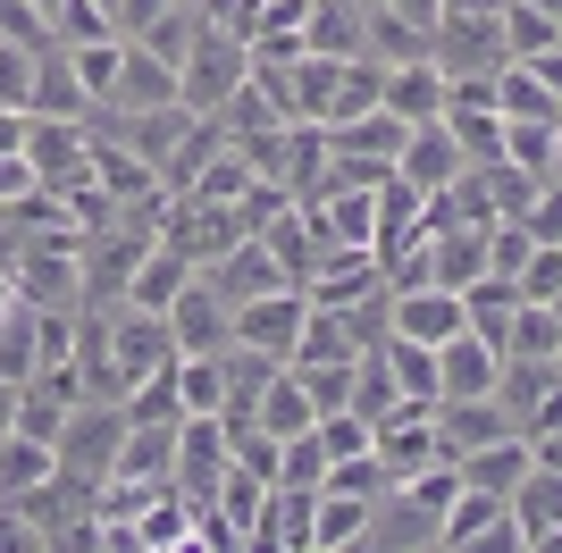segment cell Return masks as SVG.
Returning <instances> with one entry per match:
<instances>
[{"label":"cell","mask_w":562,"mask_h":553,"mask_svg":"<svg viewBox=\"0 0 562 553\" xmlns=\"http://www.w3.org/2000/svg\"><path fill=\"white\" fill-rule=\"evenodd\" d=\"M244 76H252V43L202 18L193 43H186V59H177V101H186L193 117H218L235 92H244Z\"/></svg>","instance_id":"7a4b0ae2"},{"label":"cell","mask_w":562,"mask_h":553,"mask_svg":"<svg viewBox=\"0 0 562 553\" xmlns=\"http://www.w3.org/2000/svg\"><path fill=\"white\" fill-rule=\"evenodd\" d=\"M504 511H513V545L554 553V545H562V470L529 461V478H520L513 495H504Z\"/></svg>","instance_id":"ba28073f"},{"label":"cell","mask_w":562,"mask_h":553,"mask_svg":"<svg viewBox=\"0 0 562 553\" xmlns=\"http://www.w3.org/2000/svg\"><path fill=\"white\" fill-rule=\"evenodd\" d=\"M160 101H177V59L151 43H126V59H117V92L101 101V110H160Z\"/></svg>","instance_id":"9a60e30c"},{"label":"cell","mask_w":562,"mask_h":553,"mask_svg":"<svg viewBox=\"0 0 562 553\" xmlns=\"http://www.w3.org/2000/svg\"><path fill=\"white\" fill-rule=\"evenodd\" d=\"M462 461V486H487V495H513L520 478H529V437H495V444H479V453H453Z\"/></svg>","instance_id":"7402d4cb"},{"label":"cell","mask_w":562,"mask_h":553,"mask_svg":"<svg viewBox=\"0 0 562 553\" xmlns=\"http://www.w3.org/2000/svg\"><path fill=\"white\" fill-rule=\"evenodd\" d=\"M311 504H319V486L278 478L269 495H260V511H252V529H244V545H252V553H311Z\"/></svg>","instance_id":"8992f818"},{"label":"cell","mask_w":562,"mask_h":553,"mask_svg":"<svg viewBox=\"0 0 562 553\" xmlns=\"http://www.w3.org/2000/svg\"><path fill=\"white\" fill-rule=\"evenodd\" d=\"M554 345H562V311L554 302H520L513 319H504V361H554Z\"/></svg>","instance_id":"cb8c5ba5"},{"label":"cell","mask_w":562,"mask_h":553,"mask_svg":"<svg viewBox=\"0 0 562 553\" xmlns=\"http://www.w3.org/2000/svg\"><path fill=\"white\" fill-rule=\"evenodd\" d=\"M68 59H76V84H85V101H110L117 92V59H126V34H93V43H68Z\"/></svg>","instance_id":"4316f807"},{"label":"cell","mask_w":562,"mask_h":553,"mask_svg":"<svg viewBox=\"0 0 562 553\" xmlns=\"http://www.w3.org/2000/svg\"><path fill=\"white\" fill-rule=\"evenodd\" d=\"M160 319H168V345H177V352H227L235 345V319H227V302H218L211 276H193Z\"/></svg>","instance_id":"30bf717a"},{"label":"cell","mask_w":562,"mask_h":553,"mask_svg":"<svg viewBox=\"0 0 562 553\" xmlns=\"http://www.w3.org/2000/svg\"><path fill=\"white\" fill-rule=\"evenodd\" d=\"M487 101H495L504 117H554V126H562V92L546 84L529 59H504V68H495V84H487Z\"/></svg>","instance_id":"ffe728a7"},{"label":"cell","mask_w":562,"mask_h":553,"mask_svg":"<svg viewBox=\"0 0 562 553\" xmlns=\"http://www.w3.org/2000/svg\"><path fill=\"white\" fill-rule=\"evenodd\" d=\"M529 68H538V76H546V84H554V92H562V43H554V50H538V59H529Z\"/></svg>","instance_id":"d590c367"},{"label":"cell","mask_w":562,"mask_h":553,"mask_svg":"<svg viewBox=\"0 0 562 553\" xmlns=\"http://www.w3.org/2000/svg\"><path fill=\"white\" fill-rule=\"evenodd\" d=\"M446 68L437 59H395L386 68V84H378V110L403 117V126H428V117H446Z\"/></svg>","instance_id":"7c38bea8"},{"label":"cell","mask_w":562,"mask_h":553,"mask_svg":"<svg viewBox=\"0 0 562 553\" xmlns=\"http://www.w3.org/2000/svg\"><path fill=\"white\" fill-rule=\"evenodd\" d=\"M168 9H177V0H110V25L126 34V43H135V34H151Z\"/></svg>","instance_id":"d6a6232c"},{"label":"cell","mask_w":562,"mask_h":553,"mask_svg":"<svg viewBox=\"0 0 562 553\" xmlns=\"http://www.w3.org/2000/svg\"><path fill=\"white\" fill-rule=\"evenodd\" d=\"M386 369H395L403 403H437V352H428V345H412V336L386 327Z\"/></svg>","instance_id":"83f0119b"},{"label":"cell","mask_w":562,"mask_h":553,"mask_svg":"<svg viewBox=\"0 0 562 553\" xmlns=\"http://www.w3.org/2000/svg\"><path fill=\"white\" fill-rule=\"evenodd\" d=\"M479 545H513V511L487 486H462L446 504V520H437V553H479Z\"/></svg>","instance_id":"8fae6325"},{"label":"cell","mask_w":562,"mask_h":553,"mask_svg":"<svg viewBox=\"0 0 562 553\" xmlns=\"http://www.w3.org/2000/svg\"><path fill=\"white\" fill-rule=\"evenodd\" d=\"M135 553H193V495L151 486L135 504Z\"/></svg>","instance_id":"e0dca14e"},{"label":"cell","mask_w":562,"mask_h":553,"mask_svg":"<svg viewBox=\"0 0 562 553\" xmlns=\"http://www.w3.org/2000/svg\"><path fill=\"white\" fill-rule=\"evenodd\" d=\"M101 9H110V0H101Z\"/></svg>","instance_id":"f35d334b"},{"label":"cell","mask_w":562,"mask_h":553,"mask_svg":"<svg viewBox=\"0 0 562 553\" xmlns=\"http://www.w3.org/2000/svg\"><path fill=\"white\" fill-rule=\"evenodd\" d=\"M546 184H562V143H554V160H546Z\"/></svg>","instance_id":"8d00e7d4"},{"label":"cell","mask_w":562,"mask_h":553,"mask_svg":"<svg viewBox=\"0 0 562 553\" xmlns=\"http://www.w3.org/2000/svg\"><path fill=\"white\" fill-rule=\"evenodd\" d=\"M462 143L446 135V117H428V126H412V135H403V151H395V177L412 184V193H437V184H453L462 177Z\"/></svg>","instance_id":"5bb4252c"},{"label":"cell","mask_w":562,"mask_h":553,"mask_svg":"<svg viewBox=\"0 0 562 553\" xmlns=\"http://www.w3.org/2000/svg\"><path fill=\"white\" fill-rule=\"evenodd\" d=\"M361 545H370V553H437V511H428L420 495L395 478V486L370 504V529H361Z\"/></svg>","instance_id":"52a82bcc"},{"label":"cell","mask_w":562,"mask_h":553,"mask_svg":"<svg viewBox=\"0 0 562 553\" xmlns=\"http://www.w3.org/2000/svg\"><path fill=\"white\" fill-rule=\"evenodd\" d=\"M562 43V18H546V9H529V0H504V50L513 59H538V50Z\"/></svg>","instance_id":"f546056e"},{"label":"cell","mask_w":562,"mask_h":553,"mask_svg":"<svg viewBox=\"0 0 562 553\" xmlns=\"http://www.w3.org/2000/svg\"><path fill=\"white\" fill-rule=\"evenodd\" d=\"M520 302H554L562 294V244H529V260H520Z\"/></svg>","instance_id":"1f68e13d"},{"label":"cell","mask_w":562,"mask_h":553,"mask_svg":"<svg viewBox=\"0 0 562 553\" xmlns=\"http://www.w3.org/2000/svg\"><path fill=\"white\" fill-rule=\"evenodd\" d=\"M117 444H126V403L85 394L68 411V428H59V478H68L76 495H101V478L117 470Z\"/></svg>","instance_id":"3957f363"},{"label":"cell","mask_w":562,"mask_h":553,"mask_svg":"<svg viewBox=\"0 0 562 553\" xmlns=\"http://www.w3.org/2000/svg\"><path fill=\"white\" fill-rule=\"evenodd\" d=\"M34 50L43 43H9L0 34V110H34Z\"/></svg>","instance_id":"4dcf8cb0"},{"label":"cell","mask_w":562,"mask_h":553,"mask_svg":"<svg viewBox=\"0 0 562 553\" xmlns=\"http://www.w3.org/2000/svg\"><path fill=\"white\" fill-rule=\"evenodd\" d=\"M495 377H504V352L479 327H462V336L437 345V394H495Z\"/></svg>","instance_id":"2e32d148"},{"label":"cell","mask_w":562,"mask_h":553,"mask_svg":"<svg viewBox=\"0 0 562 553\" xmlns=\"http://www.w3.org/2000/svg\"><path fill=\"white\" fill-rule=\"evenodd\" d=\"M311 419H319V403H311L303 394V377H294V369H278V377H269V386H260V411H252V428L260 437H303Z\"/></svg>","instance_id":"603a6c76"},{"label":"cell","mask_w":562,"mask_h":553,"mask_svg":"<svg viewBox=\"0 0 562 553\" xmlns=\"http://www.w3.org/2000/svg\"><path fill=\"white\" fill-rule=\"evenodd\" d=\"M378 9H395V18H412V25H437V9H446V0H378Z\"/></svg>","instance_id":"e575fe53"},{"label":"cell","mask_w":562,"mask_h":553,"mask_svg":"<svg viewBox=\"0 0 562 553\" xmlns=\"http://www.w3.org/2000/svg\"><path fill=\"white\" fill-rule=\"evenodd\" d=\"M303 50L352 59L361 50V0H303Z\"/></svg>","instance_id":"44dd1931"},{"label":"cell","mask_w":562,"mask_h":553,"mask_svg":"<svg viewBox=\"0 0 562 553\" xmlns=\"http://www.w3.org/2000/svg\"><path fill=\"white\" fill-rule=\"evenodd\" d=\"M462 327H470V311H462L453 285H395V336L437 352L446 336H462Z\"/></svg>","instance_id":"4fadbf2b"},{"label":"cell","mask_w":562,"mask_h":553,"mask_svg":"<svg viewBox=\"0 0 562 553\" xmlns=\"http://www.w3.org/2000/svg\"><path fill=\"white\" fill-rule=\"evenodd\" d=\"M186 9H202V0H186Z\"/></svg>","instance_id":"74e56055"},{"label":"cell","mask_w":562,"mask_h":553,"mask_svg":"<svg viewBox=\"0 0 562 553\" xmlns=\"http://www.w3.org/2000/svg\"><path fill=\"white\" fill-rule=\"evenodd\" d=\"M25 126H34V110H0V151H25Z\"/></svg>","instance_id":"836d02e7"},{"label":"cell","mask_w":562,"mask_h":553,"mask_svg":"<svg viewBox=\"0 0 562 553\" xmlns=\"http://www.w3.org/2000/svg\"><path fill=\"white\" fill-rule=\"evenodd\" d=\"M25 160H34V177H43V184L85 177V168H93V117H50V110H34V126H25Z\"/></svg>","instance_id":"9c48e42d"},{"label":"cell","mask_w":562,"mask_h":553,"mask_svg":"<svg viewBox=\"0 0 562 553\" xmlns=\"http://www.w3.org/2000/svg\"><path fill=\"white\" fill-rule=\"evenodd\" d=\"M479 184H487V210H495V218H513V227L546 193V177H529V168H513V160H479Z\"/></svg>","instance_id":"484cf974"},{"label":"cell","mask_w":562,"mask_h":553,"mask_svg":"<svg viewBox=\"0 0 562 553\" xmlns=\"http://www.w3.org/2000/svg\"><path fill=\"white\" fill-rule=\"evenodd\" d=\"M554 143H562V126H554V117H504V160H513V168H529V177H546Z\"/></svg>","instance_id":"f1b7e54d"},{"label":"cell","mask_w":562,"mask_h":553,"mask_svg":"<svg viewBox=\"0 0 562 553\" xmlns=\"http://www.w3.org/2000/svg\"><path fill=\"white\" fill-rule=\"evenodd\" d=\"M34 369H43V336H34V311L9 294V302H0V377H9V386H25Z\"/></svg>","instance_id":"d4e9b609"},{"label":"cell","mask_w":562,"mask_h":553,"mask_svg":"<svg viewBox=\"0 0 562 553\" xmlns=\"http://www.w3.org/2000/svg\"><path fill=\"white\" fill-rule=\"evenodd\" d=\"M227 453H235V428L218 411H186L177 419V495L211 504V486L227 478Z\"/></svg>","instance_id":"5b68a950"},{"label":"cell","mask_w":562,"mask_h":553,"mask_svg":"<svg viewBox=\"0 0 562 553\" xmlns=\"http://www.w3.org/2000/svg\"><path fill=\"white\" fill-rule=\"evenodd\" d=\"M193 276H202V269H193V252H177V244H143L135 276H126V302H135V311H168Z\"/></svg>","instance_id":"ac0fdd59"},{"label":"cell","mask_w":562,"mask_h":553,"mask_svg":"<svg viewBox=\"0 0 562 553\" xmlns=\"http://www.w3.org/2000/svg\"><path fill=\"white\" fill-rule=\"evenodd\" d=\"M370 504H378V495L319 486V504H311V553H345V545H361V529H370Z\"/></svg>","instance_id":"d6986e66"},{"label":"cell","mask_w":562,"mask_h":553,"mask_svg":"<svg viewBox=\"0 0 562 553\" xmlns=\"http://www.w3.org/2000/svg\"><path fill=\"white\" fill-rule=\"evenodd\" d=\"M428 59L446 68V84H487L513 50H504V0H446L428 25Z\"/></svg>","instance_id":"6da1fadb"},{"label":"cell","mask_w":562,"mask_h":553,"mask_svg":"<svg viewBox=\"0 0 562 553\" xmlns=\"http://www.w3.org/2000/svg\"><path fill=\"white\" fill-rule=\"evenodd\" d=\"M227 319H235V345H244V352H260V361H294L303 319H311V294L285 276V285H269V294H244Z\"/></svg>","instance_id":"277c9868"}]
</instances>
